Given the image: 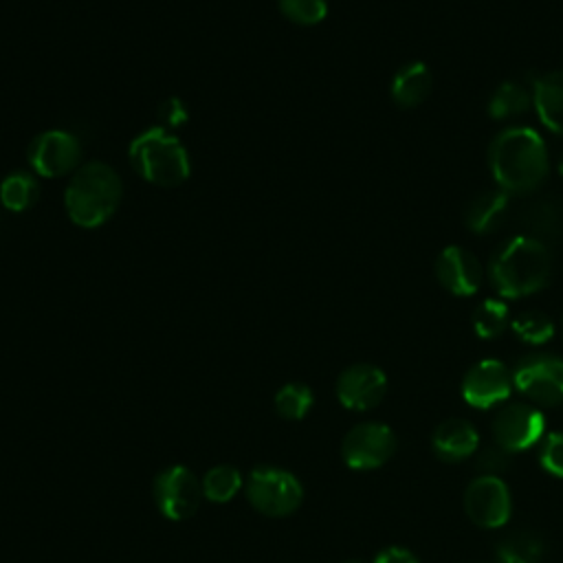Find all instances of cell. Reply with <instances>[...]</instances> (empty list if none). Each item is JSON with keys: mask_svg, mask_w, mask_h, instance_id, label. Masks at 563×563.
<instances>
[{"mask_svg": "<svg viewBox=\"0 0 563 563\" xmlns=\"http://www.w3.org/2000/svg\"><path fill=\"white\" fill-rule=\"evenodd\" d=\"M475 466H477V471L482 475H497L499 477V473H504L510 466V453L506 449L497 446V444L495 446H486L477 455Z\"/></svg>", "mask_w": 563, "mask_h": 563, "instance_id": "obj_29", "label": "cell"}, {"mask_svg": "<svg viewBox=\"0 0 563 563\" xmlns=\"http://www.w3.org/2000/svg\"><path fill=\"white\" fill-rule=\"evenodd\" d=\"M493 178L506 194H530L548 176L545 143L532 128L501 130L488 150Z\"/></svg>", "mask_w": 563, "mask_h": 563, "instance_id": "obj_1", "label": "cell"}, {"mask_svg": "<svg viewBox=\"0 0 563 563\" xmlns=\"http://www.w3.org/2000/svg\"><path fill=\"white\" fill-rule=\"evenodd\" d=\"M387 394V376L372 363H354L336 378V398L345 409H374Z\"/></svg>", "mask_w": 563, "mask_h": 563, "instance_id": "obj_12", "label": "cell"}, {"mask_svg": "<svg viewBox=\"0 0 563 563\" xmlns=\"http://www.w3.org/2000/svg\"><path fill=\"white\" fill-rule=\"evenodd\" d=\"M464 510L479 528H499L510 519L512 499L497 475H479L464 490Z\"/></svg>", "mask_w": 563, "mask_h": 563, "instance_id": "obj_10", "label": "cell"}, {"mask_svg": "<svg viewBox=\"0 0 563 563\" xmlns=\"http://www.w3.org/2000/svg\"><path fill=\"white\" fill-rule=\"evenodd\" d=\"M249 504L266 517L292 515L303 499L301 482L286 468L257 466L251 471L246 484Z\"/></svg>", "mask_w": 563, "mask_h": 563, "instance_id": "obj_5", "label": "cell"}, {"mask_svg": "<svg viewBox=\"0 0 563 563\" xmlns=\"http://www.w3.org/2000/svg\"><path fill=\"white\" fill-rule=\"evenodd\" d=\"M158 117L161 121H165L169 128H178L187 121V108L178 97H169L167 101L161 103L158 108Z\"/></svg>", "mask_w": 563, "mask_h": 563, "instance_id": "obj_30", "label": "cell"}, {"mask_svg": "<svg viewBox=\"0 0 563 563\" xmlns=\"http://www.w3.org/2000/svg\"><path fill=\"white\" fill-rule=\"evenodd\" d=\"M343 563H365V561H361V559H347V561H343Z\"/></svg>", "mask_w": 563, "mask_h": 563, "instance_id": "obj_32", "label": "cell"}, {"mask_svg": "<svg viewBox=\"0 0 563 563\" xmlns=\"http://www.w3.org/2000/svg\"><path fill=\"white\" fill-rule=\"evenodd\" d=\"M512 389V374L497 358H484L468 367L462 378V396L475 409H488L506 400Z\"/></svg>", "mask_w": 563, "mask_h": 563, "instance_id": "obj_13", "label": "cell"}, {"mask_svg": "<svg viewBox=\"0 0 563 563\" xmlns=\"http://www.w3.org/2000/svg\"><path fill=\"white\" fill-rule=\"evenodd\" d=\"M81 156L77 136L66 130L40 132L26 150L29 165L44 178H57L70 174Z\"/></svg>", "mask_w": 563, "mask_h": 563, "instance_id": "obj_11", "label": "cell"}, {"mask_svg": "<svg viewBox=\"0 0 563 563\" xmlns=\"http://www.w3.org/2000/svg\"><path fill=\"white\" fill-rule=\"evenodd\" d=\"M510 325L508 306L499 299L482 301L473 312V330L482 339H495Z\"/></svg>", "mask_w": 563, "mask_h": 563, "instance_id": "obj_25", "label": "cell"}, {"mask_svg": "<svg viewBox=\"0 0 563 563\" xmlns=\"http://www.w3.org/2000/svg\"><path fill=\"white\" fill-rule=\"evenodd\" d=\"M200 482H202V497L216 504H224L233 499L242 488V473L231 464H218V466H211Z\"/></svg>", "mask_w": 563, "mask_h": 563, "instance_id": "obj_23", "label": "cell"}, {"mask_svg": "<svg viewBox=\"0 0 563 563\" xmlns=\"http://www.w3.org/2000/svg\"><path fill=\"white\" fill-rule=\"evenodd\" d=\"M508 218V194L504 189H488L477 194L466 211H464V224L468 231L477 235H486L497 231Z\"/></svg>", "mask_w": 563, "mask_h": 563, "instance_id": "obj_18", "label": "cell"}, {"mask_svg": "<svg viewBox=\"0 0 563 563\" xmlns=\"http://www.w3.org/2000/svg\"><path fill=\"white\" fill-rule=\"evenodd\" d=\"M433 88V75L424 62H409L400 66L391 79V99L400 108L420 106Z\"/></svg>", "mask_w": 563, "mask_h": 563, "instance_id": "obj_19", "label": "cell"}, {"mask_svg": "<svg viewBox=\"0 0 563 563\" xmlns=\"http://www.w3.org/2000/svg\"><path fill=\"white\" fill-rule=\"evenodd\" d=\"M279 11L295 24H319L328 13L325 0H279Z\"/></svg>", "mask_w": 563, "mask_h": 563, "instance_id": "obj_27", "label": "cell"}, {"mask_svg": "<svg viewBox=\"0 0 563 563\" xmlns=\"http://www.w3.org/2000/svg\"><path fill=\"white\" fill-rule=\"evenodd\" d=\"M512 387L537 405H559L563 400V358L552 354L523 356L512 367Z\"/></svg>", "mask_w": 563, "mask_h": 563, "instance_id": "obj_7", "label": "cell"}, {"mask_svg": "<svg viewBox=\"0 0 563 563\" xmlns=\"http://www.w3.org/2000/svg\"><path fill=\"white\" fill-rule=\"evenodd\" d=\"M40 185L29 172H11L0 183V202L9 211H26L37 202Z\"/></svg>", "mask_w": 563, "mask_h": 563, "instance_id": "obj_22", "label": "cell"}, {"mask_svg": "<svg viewBox=\"0 0 563 563\" xmlns=\"http://www.w3.org/2000/svg\"><path fill=\"white\" fill-rule=\"evenodd\" d=\"M515 336L528 345L548 343L554 336V323L545 312L526 310L510 321Z\"/></svg>", "mask_w": 563, "mask_h": 563, "instance_id": "obj_26", "label": "cell"}, {"mask_svg": "<svg viewBox=\"0 0 563 563\" xmlns=\"http://www.w3.org/2000/svg\"><path fill=\"white\" fill-rule=\"evenodd\" d=\"M314 405V394L303 383H286L275 394V409L284 420H301Z\"/></svg>", "mask_w": 563, "mask_h": 563, "instance_id": "obj_24", "label": "cell"}, {"mask_svg": "<svg viewBox=\"0 0 563 563\" xmlns=\"http://www.w3.org/2000/svg\"><path fill=\"white\" fill-rule=\"evenodd\" d=\"M479 435L475 427L464 418H449L440 422L431 435L433 453L444 462H460L475 453Z\"/></svg>", "mask_w": 563, "mask_h": 563, "instance_id": "obj_16", "label": "cell"}, {"mask_svg": "<svg viewBox=\"0 0 563 563\" xmlns=\"http://www.w3.org/2000/svg\"><path fill=\"white\" fill-rule=\"evenodd\" d=\"M490 431H493L495 444L506 449L508 453L526 451L541 440L545 431V418L532 405L510 402L495 413Z\"/></svg>", "mask_w": 563, "mask_h": 563, "instance_id": "obj_9", "label": "cell"}, {"mask_svg": "<svg viewBox=\"0 0 563 563\" xmlns=\"http://www.w3.org/2000/svg\"><path fill=\"white\" fill-rule=\"evenodd\" d=\"M121 196L123 185L119 174L110 165L92 161L73 174L64 191V207L73 224L95 229L117 211Z\"/></svg>", "mask_w": 563, "mask_h": 563, "instance_id": "obj_3", "label": "cell"}, {"mask_svg": "<svg viewBox=\"0 0 563 563\" xmlns=\"http://www.w3.org/2000/svg\"><path fill=\"white\" fill-rule=\"evenodd\" d=\"M543 541L534 532H512L495 545V563H541Z\"/></svg>", "mask_w": 563, "mask_h": 563, "instance_id": "obj_20", "label": "cell"}, {"mask_svg": "<svg viewBox=\"0 0 563 563\" xmlns=\"http://www.w3.org/2000/svg\"><path fill=\"white\" fill-rule=\"evenodd\" d=\"M541 466L554 475L563 477V433L552 431L545 435L543 446H541Z\"/></svg>", "mask_w": 563, "mask_h": 563, "instance_id": "obj_28", "label": "cell"}, {"mask_svg": "<svg viewBox=\"0 0 563 563\" xmlns=\"http://www.w3.org/2000/svg\"><path fill=\"white\" fill-rule=\"evenodd\" d=\"M559 174H561V176H563V156H561V158H559Z\"/></svg>", "mask_w": 563, "mask_h": 563, "instance_id": "obj_33", "label": "cell"}, {"mask_svg": "<svg viewBox=\"0 0 563 563\" xmlns=\"http://www.w3.org/2000/svg\"><path fill=\"white\" fill-rule=\"evenodd\" d=\"M495 290L506 299L528 297L541 290L552 275V251L548 244L515 235L497 246L488 266Z\"/></svg>", "mask_w": 563, "mask_h": 563, "instance_id": "obj_2", "label": "cell"}, {"mask_svg": "<svg viewBox=\"0 0 563 563\" xmlns=\"http://www.w3.org/2000/svg\"><path fill=\"white\" fill-rule=\"evenodd\" d=\"M372 563H420L416 559L413 552H409L407 548H400V545H389L385 550H380Z\"/></svg>", "mask_w": 563, "mask_h": 563, "instance_id": "obj_31", "label": "cell"}, {"mask_svg": "<svg viewBox=\"0 0 563 563\" xmlns=\"http://www.w3.org/2000/svg\"><path fill=\"white\" fill-rule=\"evenodd\" d=\"M152 493L163 517L172 521H185L194 517L200 506L202 482L189 466L174 464L156 475Z\"/></svg>", "mask_w": 563, "mask_h": 563, "instance_id": "obj_6", "label": "cell"}, {"mask_svg": "<svg viewBox=\"0 0 563 563\" xmlns=\"http://www.w3.org/2000/svg\"><path fill=\"white\" fill-rule=\"evenodd\" d=\"M519 224L526 229V235L548 246L563 242V198L543 196L532 200L521 209Z\"/></svg>", "mask_w": 563, "mask_h": 563, "instance_id": "obj_15", "label": "cell"}, {"mask_svg": "<svg viewBox=\"0 0 563 563\" xmlns=\"http://www.w3.org/2000/svg\"><path fill=\"white\" fill-rule=\"evenodd\" d=\"M396 451V435L383 422H361L341 442V457L350 468L369 471L383 466Z\"/></svg>", "mask_w": 563, "mask_h": 563, "instance_id": "obj_8", "label": "cell"}, {"mask_svg": "<svg viewBox=\"0 0 563 563\" xmlns=\"http://www.w3.org/2000/svg\"><path fill=\"white\" fill-rule=\"evenodd\" d=\"M435 277L451 295L471 297L479 290L484 271L468 249L451 244L435 260Z\"/></svg>", "mask_w": 563, "mask_h": 563, "instance_id": "obj_14", "label": "cell"}, {"mask_svg": "<svg viewBox=\"0 0 563 563\" xmlns=\"http://www.w3.org/2000/svg\"><path fill=\"white\" fill-rule=\"evenodd\" d=\"M532 106L541 123L563 136V70L532 79Z\"/></svg>", "mask_w": 563, "mask_h": 563, "instance_id": "obj_17", "label": "cell"}, {"mask_svg": "<svg viewBox=\"0 0 563 563\" xmlns=\"http://www.w3.org/2000/svg\"><path fill=\"white\" fill-rule=\"evenodd\" d=\"M532 106V92L519 81L499 84L488 101V114L493 119H508L526 112Z\"/></svg>", "mask_w": 563, "mask_h": 563, "instance_id": "obj_21", "label": "cell"}, {"mask_svg": "<svg viewBox=\"0 0 563 563\" xmlns=\"http://www.w3.org/2000/svg\"><path fill=\"white\" fill-rule=\"evenodd\" d=\"M134 172L158 187H176L189 178L191 163L185 145L165 128L143 130L130 143Z\"/></svg>", "mask_w": 563, "mask_h": 563, "instance_id": "obj_4", "label": "cell"}]
</instances>
